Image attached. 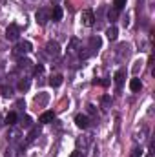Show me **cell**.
<instances>
[{
  "instance_id": "cell-1",
  "label": "cell",
  "mask_w": 155,
  "mask_h": 157,
  "mask_svg": "<svg viewBox=\"0 0 155 157\" xmlns=\"http://www.w3.org/2000/svg\"><path fill=\"white\" fill-rule=\"evenodd\" d=\"M35 18H37V22H39L40 26H46V24H47V20L51 18V13H49V9L40 7L39 11L35 13Z\"/></svg>"
},
{
  "instance_id": "cell-2",
  "label": "cell",
  "mask_w": 155,
  "mask_h": 157,
  "mask_svg": "<svg viewBox=\"0 0 155 157\" xmlns=\"http://www.w3.org/2000/svg\"><path fill=\"white\" fill-rule=\"evenodd\" d=\"M80 20H82V24L84 26H93L95 24V15H93V11L91 9H84L82 11V15H80Z\"/></svg>"
},
{
  "instance_id": "cell-3",
  "label": "cell",
  "mask_w": 155,
  "mask_h": 157,
  "mask_svg": "<svg viewBox=\"0 0 155 157\" xmlns=\"http://www.w3.org/2000/svg\"><path fill=\"white\" fill-rule=\"evenodd\" d=\"M18 35H20V28L17 24H9L7 29H6V39L7 40H18Z\"/></svg>"
},
{
  "instance_id": "cell-4",
  "label": "cell",
  "mask_w": 155,
  "mask_h": 157,
  "mask_svg": "<svg viewBox=\"0 0 155 157\" xmlns=\"http://www.w3.org/2000/svg\"><path fill=\"white\" fill-rule=\"evenodd\" d=\"M46 53L51 55V57H59V55H60V46H59V42L49 40V42L46 44Z\"/></svg>"
},
{
  "instance_id": "cell-5",
  "label": "cell",
  "mask_w": 155,
  "mask_h": 157,
  "mask_svg": "<svg viewBox=\"0 0 155 157\" xmlns=\"http://www.w3.org/2000/svg\"><path fill=\"white\" fill-rule=\"evenodd\" d=\"M29 51H31V42H28V40L18 42V46L15 48V53L17 55H24V53H29Z\"/></svg>"
},
{
  "instance_id": "cell-6",
  "label": "cell",
  "mask_w": 155,
  "mask_h": 157,
  "mask_svg": "<svg viewBox=\"0 0 155 157\" xmlns=\"http://www.w3.org/2000/svg\"><path fill=\"white\" fill-rule=\"evenodd\" d=\"M100 46H102V40L99 35H93V37H89V49L91 51H97V49H100Z\"/></svg>"
},
{
  "instance_id": "cell-7",
  "label": "cell",
  "mask_w": 155,
  "mask_h": 157,
  "mask_svg": "<svg viewBox=\"0 0 155 157\" xmlns=\"http://www.w3.org/2000/svg\"><path fill=\"white\" fill-rule=\"evenodd\" d=\"M62 7L60 6H55L53 7V11H51V18H53V22H60L62 20Z\"/></svg>"
},
{
  "instance_id": "cell-8",
  "label": "cell",
  "mask_w": 155,
  "mask_h": 157,
  "mask_svg": "<svg viewBox=\"0 0 155 157\" xmlns=\"http://www.w3.org/2000/svg\"><path fill=\"white\" fill-rule=\"evenodd\" d=\"M75 122H77L78 128H88V124H89V121H88V117L86 115H82V113H78V115H75Z\"/></svg>"
},
{
  "instance_id": "cell-9",
  "label": "cell",
  "mask_w": 155,
  "mask_h": 157,
  "mask_svg": "<svg viewBox=\"0 0 155 157\" xmlns=\"http://www.w3.org/2000/svg\"><path fill=\"white\" fill-rule=\"evenodd\" d=\"M130 90L131 91H141L142 90V82H141V78L133 77L131 80H130Z\"/></svg>"
},
{
  "instance_id": "cell-10",
  "label": "cell",
  "mask_w": 155,
  "mask_h": 157,
  "mask_svg": "<svg viewBox=\"0 0 155 157\" xmlns=\"http://www.w3.org/2000/svg\"><path fill=\"white\" fill-rule=\"evenodd\" d=\"M53 119H55V113H53V112H44L39 117V121L42 124H47V122H53Z\"/></svg>"
},
{
  "instance_id": "cell-11",
  "label": "cell",
  "mask_w": 155,
  "mask_h": 157,
  "mask_svg": "<svg viewBox=\"0 0 155 157\" xmlns=\"http://www.w3.org/2000/svg\"><path fill=\"white\" fill-rule=\"evenodd\" d=\"M17 113H15V112H9V113H7V115H6V119H4V121H6V124H7V126H15V124H17Z\"/></svg>"
},
{
  "instance_id": "cell-12",
  "label": "cell",
  "mask_w": 155,
  "mask_h": 157,
  "mask_svg": "<svg viewBox=\"0 0 155 157\" xmlns=\"http://www.w3.org/2000/svg\"><path fill=\"white\" fill-rule=\"evenodd\" d=\"M106 37H108L110 40H117V37H119V29H117L115 26L108 28V29H106Z\"/></svg>"
},
{
  "instance_id": "cell-13",
  "label": "cell",
  "mask_w": 155,
  "mask_h": 157,
  "mask_svg": "<svg viewBox=\"0 0 155 157\" xmlns=\"http://www.w3.org/2000/svg\"><path fill=\"white\" fill-rule=\"evenodd\" d=\"M124 77H126V73H124V70H119L115 73V84L120 88L122 86V82H124Z\"/></svg>"
},
{
  "instance_id": "cell-14",
  "label": "cell",
  "mask_w": 155,
  "mask_h": 157,
  "mask_svg": "<svg viewBox=\"0 0 155 157\" xmlns=\"http://www.w3.org/2000/svg\"><path fill=\"white\" fill-rule=\"evenodd\" d=\"M47 99H49V97H47V95H46V93H39V95H37V97H35V102H37V104H39V106H44V104H46V102H47Z\"/></svg>"
},
{
  "instance_id": "cell-15",
  "label": "cell",
  "mask_w": 155,
  "mask_h": 157,
  "mask_svg": "<svg viewBox=\"0 0 155 157\" xmlns=\"http://www.w3.org/2000/svg\"><path fill=\"white\" fill-rule=\"evenodd\" d=\"M49 84H51L53 88L60 86V84H62V75H53V77L49 78Z\"/></svg>"
},
{
  "instance_id": "cell-16",
  "label": "cell",
  "mask_w": 155,
  "mask_h": 157,
  "mask_svg": "<svg viewBox=\"0 0 155 157\" xmlns=\"http://www.w3.org/2000/svg\"><path fill=\"white\" fill-rule=\"evenodd\" d=\"M18 90H20V91H28V90H29V78H22V80L18 82Z\"/></svg>"
},
{
  "instance_id": "cell-17",
  "label": "cell",
  "mask_w": 155,
  "mask_h": 157,
  "mask_svg": "<svg viewBox=\"0 0 155 157\" xmlns=\"http://www.w3.org/2000/svg\"><path fill=\"white\" fill-rule=\"evenodd\" d=\"M40 133V130L39 128H33L31 132H29V135H28V143H33L35 139H37V135Z\"/></svg>"
},
{
  "instance_id": "cell-18",
  "label": "cell",
  "mask_w": 155,
  "mask_h": 157,
  "mask_svg": "<svg viewBox=\"0 0 155 157\" xmlns=\"http://www.w3.org/2000/svg\"><path fill=\"white\" fill-rule=\"evenodd\" d=\"M78 44H80L78 39H71V40H70V48H68V49H70V53H75V51H77Z\"/></svg>"
},
{
  "instance_id": "cell-19",
  "label": "cell",
  "mask_w": 155,
  "mask_h": 157,
  "mask_svg": "<svg viewBox=\"0 0 155 157\" xmlns=\"http://www.w3.org/2000/svg\"><path fill=\"white\" fill-rule=\"evenodd\" d=\"M9 139H11V141H18V139H20V130H15V128H13V130L9 132Z\"/></svg>"
},
{
  "instance_id": "cell-20",
  "label": "cell",
  "mask_w": 155,
  "mask_h": 157,
  "mask_svg": "<svg viewBox=\"0 0 155 157\" xmlns=\"http://www.w3.org/2000/svg\"><path fill=\"white\" fill-rule=\"evenodd\" d=\"M108 18H110V20H112V22H113V20H117V18H119V11H117L115 7H113V9H110V11H108Z\"/></svg>"
},
{
  "instance_id": "cell-21",
  "label": "cell",
  "mask_w": 155,
  "mask_h": 157,
  "mask_svg": "<svg viewBox=\"0 0 155 157\" xmlns=\"http://www.w3.org/2000/svg\"><path fill=\"white\" fill-rule=\"evenodd\" d=\"M124 6H126V0H115V2H113V7H115L117 11H120Z\"/></svg>"
},
{
  "instance_id": "cell-22",
  "label": "cell",
  "mask_w": 155,
  "mask_h": 157,
  "mask_svg": "<svg viewBox=\"0 0 155 157\" xmlns=\"http://www.w3.org/2000/svg\"><path fill=\"white\" fill-rule=\"evenodd\" d=\"M31 126V117H22V128H29Z\"/></svg>"
},
{
  "instance_id": "cell-23",
  "label": "cell",
  "mask_w": 155,
  "mask_h": 157,
  "mask_svg": "<svg viewBox=\"0 0 155 157\" xmlns=\"http://www.w3.org/2000/svg\"><path fill=\"white\" fill-rule=\"evenodd\" d=\"M2 95H4V97H11V95H13V90L7 88V86H4V88H2Z\"/></svg>"
},
{
  "instance_id": "cell-24",
  "label": "cell",
  "mask_w": 155,
  "mask_h": 157,
  "mask_svg": "<svg viewBox=\"0 0 155 157\" xmlns=\"http://www.w3.org/2000/svg\"><path fill=\"white\" fill-rule=\"evenodd\" d=\"M112 102V97L110 95H104L102 97V106H104V110H108V104Z\"/></svg>"
},
{
  "instance_id": "cell-25",
  "label": "cell",
  "mask_w": 155,
  "mask_h": 157,
  "mask_svg": "<svg viewBox=\"0 0 155 157\" xmlns=\"http://www.w3.org/2000/svg\"><path fill=\"white\" fill-rule=\"evenodd\" d=\"M141 155H142V150H141V148H133L130 157H141Z\"/></svg>"
},
{
  "instance_id": "cell-26",
  "label": "cell",
  "mask_w": 155,
  "mask_h": 157,
  "mask_svg": "<svg viewBox=\"0 0 155 157\" xmlns=\"http://www.w3.org/2000/svg\"><path fill=\"white\" fill-rule=\"evenodd\" d=\"M70 157H84V155H82V152L75 150V152H71V155H70Z\"/></svg>"
},
{
  "instance_id": "cell-27",
  "label": "cell",
  "mask_w": 155,
  "mask_h": 157,
  "mask_svg": "<svg viewBox=\"0 0 155 157\" xmlns=\"http://www.w3.org/2000/svg\"><path fill=\"white\" fill-rule=\"evenodd\" d=\"M42 71H44V68H42V66H35V73H37V75H39V73H42Z\"/></svg>"
},
{
  "instance_id": "cell-28",
  "label": "cell",
  "mask_w": 155,
  "mask_h": 157,
  "mask_svg": "<svg viewBox=\"0 0 155 157\" xmlns=\"http://www.w3.org/2000/svg\"><path fill=\"white\" fill-rule=\"evenodd\" d=\"M88 112H89V113H95V106H93V104H88Z\"/></svg>"
},
{
  "instance_id": "cell-29",
  "label": "cell",
  "mask_w": 155,
  "mask_h": 157,
  "mask_svg": "<svg viewBox=\"0 0 155 157\" xmlns=\"http://www.w3.org/2000/svg\"><path fill=\"white\" fill-rule=\"evenodd\" d=\"M17 106H18L20 110H24V106H26V104H24V101H18V102H17Z\"/></svg>"
},
{
  "instance_id": "cell-30",
  "label": "cell",
  "mask_w": 155,
  "mask_h": 157,
  "mask_svg": "<svg viewBox=\"0 0 155 157\" xmlns=\"http://www.w3.org/2000/svg\"><path fill=\"white\" fill-rule=\"evenodd\" d=\"M0 126H2V115H0Z\"/></svg>"
},
{
  "instance_id": "cell-31",
  "label": "cell",
  "mask_w": 155,
  "mask_h": 157,
  "mask_svg": "<svg viewBox=\"0 0 155 157\" xmlns=\"http://www.w3.org/2000/svg\"><path fill=\"white\" fill-rule=\"evenodd\" d=\"M55 2H57V0H55Z\"/></svg>"
}]
</instances>
